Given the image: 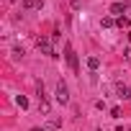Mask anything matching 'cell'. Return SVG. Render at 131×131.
<instances>
[{"label": "cell", "instance_id": "obj_1", "mask_svg": "<svg viewBox=\"0 0 131 131\" xmlns=\"http://www.w3.org/2000/svg\"><path fill=\"white\" fill-rule=\"evenodd\" d=\"M36 46H39V51H41V54H46V57H57V54H54V46H51V41H49L46 36H39Z\"/></svg>", "mask_w": 131, "mask_h": 131}, {"label": "cell", "instance_id": "obj_2", "mask_svg": "<svg viewBox=\"0 0 131 131\" xmlns=\"http://www.w3.org/2000/svg\"><path fill=\"white\" fill-rule=\"evenodd\" d=\"M64 57H67V64H70V70L72 72H77L80 70V64H77V54H75V49L67 44V46H64Z\"/></svg>", "mask_w": 131, "mask_h": 131}, {"label": "cell", "instance_id": "obj_3", "mask_svg": "<svg viewBox=\"0 0 131 131\" xmlns=\"http://www.w3.org/2000/svg\"><path fill=\"white\" fill-rule=\"evenodd\" d=\"M57 100H59L62 105L70 103V90H67V85H64V82H57Z\"/></svg>", "mask_w": 131, "mask_h": 131}, {"label": "cell", "instance_id": "obj_4", "mask_svg": "<svg viewBox=\"0 0 131 131\" xmlns=\"http://www.w3.org/2000/svg\"><path fill=\"white\" fill-rule=\"evenodd\" d=\"M126 8H128V5H126V3H113V5H111V16H118V18H121V16H123V10H126Z\"/></svg>", "mask_w": 131, "mask_h": 131}, {"label": "cell", "instance_id": "obj_5", "mask_svg": "<svg viewBox=\"0 0 131 131\" xmlns=\"http://www.w3.org/2000/svg\"><path fill=\"white\" fill-rule=\"evenodd\" d=\"M116 93H118V98H121V100H131V90H128L126 85H118V88H116Z\"/></svg>", "mask_w": 131, "mask_h": 131}, {"label": "cell", "instance_id": "obj_6", "mask_svg": "<svg viewBox=\"0 0 131 131\" xmlns=\"http://www.w3.org/2000/svg\"><path fill=\"white\" fill-rule=\"evenodd\" d=\"M39 108H41V113H44V116H49V111H51V105H49V100L44 98V93L39 95Z\"/></svg>", "mask_w": 131, "mask_h": 131}, {"label": "cell", "instance_id": "obj_7", "mask_svg": "<svg viewBox=\"0 0 131 131\" xmlns=\"http://www.w3.org/2000/svg\"><path fill=\"white\" fill-rule=\"evenodd\" d=\"M44 0H23V10H34V8H41Z\"/></svg>", "mask_w": 131, "mask_h": 131}, {"label": "cell", "instance_id": "obj_8", "mask_svg": "<svg viewBox=\"0 0 131 131\" xmlns=\"http://www.w3.org/2000/svg\"><path fill=\"white\" fill-rule=\"evenodd\" d=\"M100 26H103V28H113V26H116L113 16H103V18H100Z\"/></svg>", "mask_w": 131, "mask_h": 131}, {"label": "cell", "instance_id": "obj_9", "mask_svg": "<svg viewBox=\"0 0 131 131\" xmlns=\"http://www.w3.org/2000/svg\"><path fill=\"white\" fill-rule=\"evenodd\" d=\"M88 67H90V70L95 72V70L100 67V59H98V57H88Z\"/></svg>", "mask_w": 131, "mask_h": 131}, {"label": "cell", "instance_id": "obj_10", "mask_svg": "<svg viewBox=\"0 0 131 131\" xmlns=\"http://www.w3.org/2000/svg\"><path fill=\"white\" fill-rule=\"evenodd\" d=\"M16 105H21V108L26 111V108H28V98H26V95H16Z\"/></svg>", "mask_w": 131, "mask_h": 131}, {"label": "cell", "instance_id": "obj_11", "mask_svg": "<svg viewBox=\"0 0 131 131\" xmlns=\"http://www.w3.org/2000/svg\"><path fill=\"white\" fill-rule=\"evenodd\" d=\"M116 26H118V28H128V26H131V21H128L126 16H121V18L116 21Z\"/></svg>", "mask_w": 131, "mask_h": 131}, {"label": "cell", "instance_id": "obj_12", "mask_svg": "<svg viewBox=\"0 0 131 131\" xmlns=\"http://www.w3.org/2000/svg\"><path fill=\"white\" fill-rule=\"evenodd\" d=\"M111 116H113V118H121V108H118V105H116V108H111Z\"/></svg>", "mask_w": 131, "mask_h": 131}, {"label": "cell", "instance_id": "obj_13", "mask_svg": "<svg viewBox=\"0 0 131 131\" xmlns=\"http://www.w3.org/2000/svg\"><path fill=\"white\" fill-rule=\"evenodd\" d=\"M70 5H72V8H80V5H82V0H70Z\"/></svg>", "mask_w": 131, "mask_h": 131}, {"label": "cell", "instance_id": "obj_14", "mask_svg": "<svg viewBox=\"0 0 131 131\" xmlns=\"http://www.w3.org/2000/svg\"><path fill=\"white\" fill-rule=\"evenodd\" d=\"M123 57H126V59H128V62H131V46H128V49H126V51H123Z\"/></svg>", "mask_w": 131, "mask_h": 131}, {"label": "cell", "instance_id": "obj_15", "mask_svg": "<svg viewBox=\"0 0 131 131\" xmlns=\"http://www.w3.org/2000/svg\"><path fill=\"white\" fill-rule=\"evenodd\" d=\"M34 131H44V128H34Z\"/></svg>", "mask_w": 131, "mask_h": 131}]
</instances>
